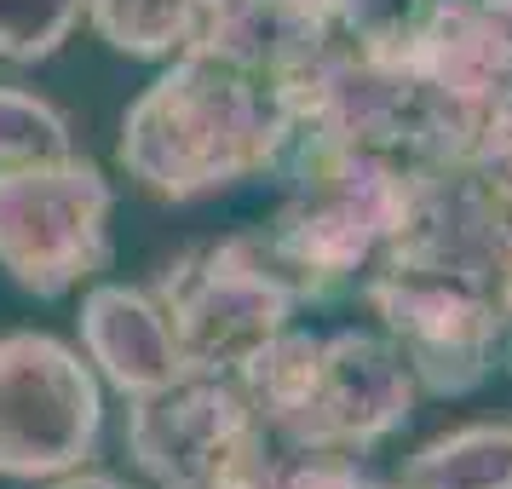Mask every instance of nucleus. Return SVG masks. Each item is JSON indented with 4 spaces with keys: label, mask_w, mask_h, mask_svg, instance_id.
Here are the masks:
<instances>
[{
    "label": "nucleus",
    "mask_w": 512,
    "mask_h": 489,
    "mask_svg": "<svg viewBox=\"0 0 512 489\" xmlns=\"http://www.w3.org/2000/svg\"><path fill=\"white\" fill-rule=\"evenodd\" d=\"M357 294L369 305L374 328L409 357L426 397L478 392L495 374V357L507 351V334H512L507 311L489 294L466 288V282H449L438 271L380 259Z\"/></svg>",
    "instance_id": "nucleus-9"
},
{
    "label": "nucleus",
    "mask_w": 512,
    "mask_h": 489,
    "mask_svg": "<svg viewBox=\"0 0 512 489\" xmlns=\"http://www.w3.org/2000/svg\"><path fill=\"white\" fill-rule=\"evenodd\" d=\"M87 24V0H0V64H47Z\"/></svg>",
    "instance_id": "nucleus-16"
},
{
    "label": "nucleus",
    "mask_w": 512,
    "mask_h": 489,
    "mask_svg": "<svg viewBox=\"0 0 512 489\" xmlns=\"http://www.w3.org/2000/svg\"><path fill=\"white\" fill-rule=\"evenodd\" d=\"M75 334L81 351L98 369V380L133 397H156L167 386L190 380V357L179 346V334L167 323L156 288H133V282H87L81 311H75Z\"/></svg>",
    "instance_id": "nucleus-11"
},
{
    "label": "nucleus",
    "mask_w": 512,
    "mask_h": 489,
    "mask_svg": "<svg viewBox=\"0 0 512 489\" xmlns=\"http://www.w3.org/2000/svg\"><path fill=\"white\" fill-rule=\"evenodd\" d=\"M351 489H409V484H380V478H369V472H363V478H357Z\"/></svg>",
    "instance_id": "nucleus-20"
},
{
    "label": "nucleus",
    "mask_w": 512,
    "mask_h": 489,
    "mask_svg": "<svg viewBox=\"0 0 512 489\" xmlns=\"http://www.w3.org/2000/svg\"><path fill=\"white\" fill-rule=\"evenodd\" d=\"M231 0H87V29L121 58L173 64L179 52L208 41Z\"/></svg>",
    "instance_id": "nucleus-13"
},
{
    "label": "nucleus",
    "mask_w": 512,
    "mask_h": 489,
    "mask_svg": "<svg viewBox=\"0 0 512 489\" xmlns=\"http://www.w3.org/2000/svg\"><path fill=\"white\" fill-rule=\"evenodd\" d=\"M294 144V81L219 41H196L127 104L116 162L156 202H202L277 173Z\"/></svg>",
    "instance_id": "nucleus-1"
},
{
    "label": "nucleus",
    "mask_w": 512,
    "mask_h": 489,
    "mask_svg": "<svg viewBox=\"0 0 512 489\" xmlns=\"http://www.w3.org/2000/svg\"><path fill=\"white\" fill-rule=\"evenodd\" d=\"M116 185L87 156L0 167V271L35 300H64L110 271Z\"/></svg>",
    "instance_id": "nucleus-6"
},
{
    "label": "nucleus",
    "mask_w": 512,
    "mask_h": 489,
    "mask_svg": "<svg viewBox=\"0 0 512 489\" xmlns=\"http://www.w3.org/2000/svg\"><path fill=\"white\" fill-rule=\"evenodd\" d=\"M70 150L75 127L52 98H41L35 87H18V81H0V167L52 162Z\"/></svg>",
    "instance_id": "nucleus-15"
},
{
    "label": "nucleus",
    "mask_w": 512,
    "mask_h": 489,
    "mask_svg": "<svg viewBox=\"0 0 512 489\" xmlns=\"http://www.w3.org/2000/svg\"><path fill=\"white\" fill-rule=\"evenodd\" d=\"M380 259L466 282L512 317V208L478 185L466 162L415 167L409 225Z\"/></svg>",
    "instance_id": "nucleus-10"
},
{
    "label": "nucleus",
    "mask_w": 512,
    "mask_h": 489,
    "mask_svg": "<svg viewBox=\"0 0 512 489\" xmlns=\"http://www.w3.org/2000/svg\"><path fill=\"white\" fill-rule=\"evenodd\" d=\"M294 110L300 133L380 150L403 167L461 162L484 121L443 87H432L403 58V47H363V41H328L294 81Z\"/></svg>",
    "instance_id": "nucleus-4"
},
{
    "label": "nucleus",
    "mask_w": 512,
    "mask_h": 489,
    "mask_svg": "<svg viewBox=\"0 0 512 489\" xmlns=\"http://www.w3.org/2000/svg\"><path fill=\"white\" fill-rule=\"evenodd\" d=\"M294 12H305L311 24H323L340 41H363V47H397L409 29L420 24V12L432 0H288Z\"/></svg>",
    "instance_id": "nucleus-17"
},
{
    "label": "nucleus",
    "mask_w": 512,
    "mask_h": 489,
    "mask_svg": "<svg viewBox=\"0 0 512 489\" xmlns=\"http://www.w3.org/2000/svg\"><path fill=\"white\" fill-rule=\"evenodd\" d=\"M409 489H512V420H466L403 461Z\"/></svg>",
    "instance_id": "nucleus-14"
},
{
    "label": "nucleus",
    "mask_w": 512,
    "mask_h": 489,
    "mask_svg": "<svg viewBox=\"0 0 512 489\" xmlns=\"http://www.w3.org/2000/svg\"><path fill=\"white\" fill-rule=\"evenodd\" d=\"M41 489H139V484H127V478H116V472L81 466V472H64V478H52V484H41Z\"/></svg>",
    "instance_id": "nucleus-19"
},
{
    "label": "nucleus",
    "mask_w": 512,
    "mask_h": 489,
    "mask_svg": "<svg viewBox=\"0 0 512 489\" xmlns=\"http://www.w3.org/2000/svg\"><path fill=\"white\" fill-rule=\"evenodd\" d=\"M466 167H472V179L484 190H495L501 202L512 208V93L489 110L484 121H478V133H472V144H466Z\"/></svg>",
    "instance_id": "nucleus-18"
},
{
    "label": "nucleus",
    "mask_w": 512,
    "mask_h": 489,
    "mask_svg": "<svg viewBox=\"0 0 512 489\" xmlns=\"http://www.w3.org/2000/svg\"><path fill=\"white\" fill-rule=\"evenodd\" d=\"M196 374H242L259 351L282 340L305 294L271 254L265 231H242L190 248L150 282Z\"/></svg>",
    "instance_id": "nucleus-5"
},
{
    "label": "nucleus",
    "mask_w": 512,
    "mask_h": 489,
    "mask_svg": "<svg viewBox=\"0 0 512 489\" xmlns=\"http://www.w3.org/2000/svg\"><path fill=\"white\" fill-rule=\"evenodd\" d=\"M127 455L150 489H265L277 438L236 374H190L127 403Z\"/></svg>",
    "instance_id": "nucleus-7"
},
{
    "label": "nucleus",
    "mask_w": 512,
    "mask_h": 489,
    "mask_svg": "<svg viewBox=\"0 0 512 489\" xmlns=\"http://www.w3.org/2000/svg\"><path fill=\"white\" fill-rule=\"evenodd\" d=\"M282 167L288 185L265 225V242L282 259V271L294 277L305 305L363 288V277L409 225L415 167L317 133H300Z\"/></svg>",
    "instance_id": "nucleus-3"
},
{
    "label": "nucleus",
    "mask_w": 512,
    "mask_h": 489,
    "mask_svg": "<svg viewBox=\"0 0 512 489\" xmlns=\"http://www.w3.org/2000/svg\"><path fill=\"white\" fill-rule=\"evenodd\" d=\"M397 47L432 87L489 116L512 93V0H432Z\"/></svg>",
    "instance_id": "nucleus-12"
},
{
    "label": "nucleus",
    "mask_w": 512,
    "mask_h": 489,
    "mask_svg": "<svg viewBox=\"0 0 512 489\" xmlns=\"http://www.w3.org/2000/svg\"><path fill=\"white\" fill-rule=\"evenodd\" d=\"M236 380L277 443L340 449V455H369L397 438L420 403L409 357L380 328H334V334L288 328Z\"/></svg>",
    "instance_id": "nucleus-2"
},
{
    "label": "nucleus",
    "mask_w": 512,
    "mask_h": 489,
    "mask_svg": "<svg viewBox=\"0 0 512 489\" xmlns=\"http://www.w3.org/2000/svg\"><path fill=\"white\" fill-rule=\"evenodd\" d=\"M104 438V380L58 334H0V478L52 484L93 466Z\"/></svg>",
    "instance_id": "nucleus-8"
},
{
    "label": "nucleus",
    "mask_w": 512,
    "mask_h": 489,
    "mask_svg": "<svg viewBox=\"0 0 512 489\" xmlns=\"http://www.w3.org/2000/svg\"><path fill=\"white\" fill-rule=\"evenodd\" d=\"M507 369H512V334H507Z\"/></svg>",
    "instance_id": "nucleus-21"
}]
</instances>
